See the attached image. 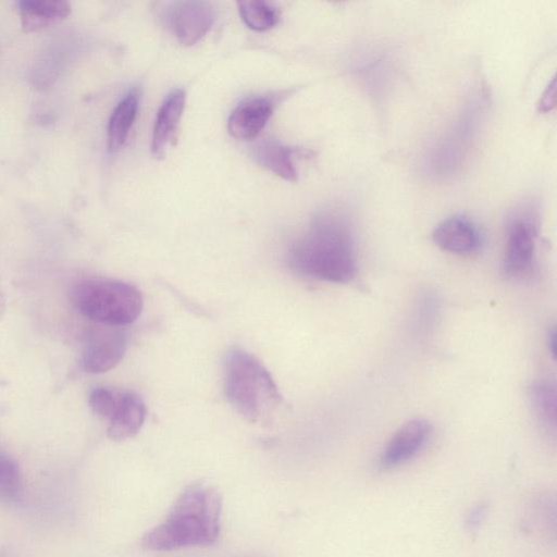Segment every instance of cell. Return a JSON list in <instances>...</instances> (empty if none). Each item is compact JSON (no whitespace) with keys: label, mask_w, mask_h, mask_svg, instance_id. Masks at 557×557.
Returning a JSON list of instances; mask_svg holds the SVG:
<instances>
[{"label":"cell","mask_w":557,"mask_h":557,"mask_svg":"<svg viewBox=\"0 0 557 557\" xmlns=\"http://www.w3.org/2000/svg\"><path fill=\"white\" fill-rule=\"evenodd\" d=\"M288 263L299 274L345 284L357 273L356 243L349 219L342 212L315 215L288 250Z\"/></svg>","instance_id":"obj_1"},{"label":"cell","mask_w":557,"mask_h":557,"mask_svg":"<svg viewBox=\"0 0 557 557\" xmlns=\"http://www.w3.org/2000/svg\"><path fill=\"white\" fill-rule=\"evenodd\" d=\"M221 510L219 491L207 482H193L165 519L144 534L141 545L157 552L212 545L220 534Z\"/></svg>","instance_id":"obj_2"},{"label":"cell","mask_w":557,"mask_h":557,"mask_svg":"<svg viewBox=\"0 0 557 557\" xmlns=\"http://www.w3.org/2000/svg\"><path fill=\"white\" fill-rule=\"evenodd\" d=\"M224 369L226 398L245 419L260 421L281 405L283 398L273 376L250 352L231 349Z\"/></svg>","instance_id":"obj_3"},{"label":"cell","mask_w":557,"mask_h":557,"mask_svg":"<svg viewBox=\"0 0 557 557\" xmlns=\"http://www.w3.org/2000/svg\"><path fill=\"white\" fill-rule=\"evenodd\" d=\"M77 310L87 319L110 327L135 322L143 311L144 299L133 284L109 278H86L72 290Z\"/></svg>","instance_id":"obj_4"},{"label":"cell","mask_w":557,"mask_h":557,"mask_svg":"<svg viewBox=\"0 0 557 557\" xmlns=\"http://www.w3.org/2000/svg\"><path fill=\"white\" fill-rule=\"evenodd\" d=\"M537 227L533 213L518 211L507 225L504 274L513 280L531 274L535 265Z\"/></svg>","instance_id":"obj_5"},{"label":"cell","mask_w":557,"mask_h":557,"mask_svg":"<svg viewBox=\"0 0 557 557\" xmlns=\"http://www.w3.org/2000/svg\"><path fill=\"white\" fill-rule=\"evenodd\" d=\"M162 18L181 45L191 46L208 33L214 13L210 3L205 1H175L168 4Z\"/></svg>","instance_id":"obj_6"},{"label":"cell","mask_w":557,"mask_h":557,"mask_svg":"<svg viewBox=\"0 0 557 557\" xmlns=\"http://www.w3.org/2000/svg\"><path fill=\"white\" fill-rule=\"evenodd\" d=\"M432 426L425 419L416 418L405 422L392 435L380 457V468L394 469L419 454L429 442Z\"/></svg>","instance_id":"obj_7"},{"label":"cell","mask_w":557,"mask_h":557,"mask_svg":"<svg viewBox=\"0 0 557 557\" xmlns=\"http://www.w3.org/2000/svg\"><path fill=\"white\" fill-rule=\"evenodd\" d=\"M125 350V334L119 327L106 326L88 338L82 358L83 368L89 373L107 372L120 363Z\"/></svg>","instance_id":"obj_8"},{"label":"cell","mask_w":557,"mask_h":557,"mask_svg":"<svg viewBox=\"0 0 557 557\" xmlns=\"http://www.w3.org/2000/svg\"><path fill=\"white\" fill-rule=\"evenodd\" d=\"M432 239L442 250L459 256L476 252L483 243L478 226L463 215H451L440 222L432 232Z\"/></svg>","instance_id":"obj_9"},{"label":"cell","mask_w":557,"mask_h":557,"mask_svg":"<svg viewBox=\"0 0 557 557\" xmlns=\"http://www.w3.org/2000/svg\"><path fill=\"white\" fill-rule=\"evenodd\" d=\"M185 92L182 89L172 90L163 100L156 116L151 152L156 158H163L168 146L175 137L185 107Z\"/></svg>","instance_id":"obj_10"},{"label":"cell","mask_w":557,"mask_h":557,"mask_svg":"<svg viewBox=\"0 0 557 557\" xmlns=\"http://www.w3.org/2000/svg\"><path fill=\"white\" fill-rule=\"evenodd\" d=\"M272 111V102L265 98L247 99L231 113L227 131L236 139H251L265 126Z\"/></svg>","instance_id":"obj_11"},{"label":"cell","mask_w":557,"mask_h":557,"mask_svg":"<svg viewBox=\"0 0 557 557\" xmlns=\"http://www.w3.org/2000/svg\"><path fill=\"white\" fill-rule=\"evenodd\" d=\"M146 419V406L133 392H121L117 406L109 420L108 436L113 441L133 437L141 429Z\"/></svg>","instance_id":"obj_12"},{"label":"cell","mask_w":557,"mask_h":557,"mask_svg":"<svg viewBox=\"0 0 557 557\" xmlns=\"http://www.w3.org/2000/svg\"><path fill=\"white\" fill-rule=\"evenodd\" d=\"M17 8L22 28L26 33L58 24L71 13V4L62 0H23L17 2Z\"/></svg>","instance_id":"obj_13"},{"label":"cell","mask_w":557,"mask_h":557,"mask_svg":"<svg viewBox=\"0 0 557 557\" xmlns=\"http://www.w3.org/2000/svg\"><path fill=\"white\" fill-rule=\"evenodd\" d=\"M139 94L136 89L127 92L114 108L108 124L107 141L110 152L119 151L125 144L136 119Z\"/></svg>","instance_id":"obj_14"},{"label":"cell","mask_w":557,"mask_h":557,"mask_svg":"<svg viewBox=\"0 0 557 557\" xmlns=\"http://www.w3.org/2000/svg\"><path fill=\"white\" fill-rule=\"evenodd\" d=\"M293 153V149L272 140L261 141L255 148L257 162L288 182L297 180Z\"/></svg>","instance_id":"obj_15"},{"label":"cell","mask_w":557,"mask_h":557,"mask_svg":"<svg viewBox=\"0 0 557 557\" xmlns=\"http://www.w3.org/2000/svg\"><path fill=\"white\" fill-rule=\"evenodd\" d=\"M237 4L244 23L256 32H265L274 27L278 21L277 10L268 2L248 0Z\"/></svg>","instance_id":"obj_16"},{"label":"cell","mask_w":557,"mask_h":557,"mask_svg":"<svg viewBox=\"0 0 557 557\" xmlns=\"http://www.w3.org/2000/svg\"><path fill=\"white\" fill-rule=\"evenodd\" d=\"M23 482L17 462L0 450V500L17 502L22 496Z\"/></svg>","instance_id":"obj_17"},{"label":"cell","mask_w":557,"mask_h":557,"mask_svg":"<svg viewBox=\"0 0 557 557\" xmlns=\"http://www.w3.org/2000/svg\"><path fill=\"white\" fill-rule=\"evenodd\" d=\"M531 401L536 414L549 428L556 423V388L547 381H541L532 385L530 391Z\"/></svg>","instance_id":"obj_18"},{"label":"cell","mask_w":557,"mask_h":557,"mask_svg":"<svg viewBox=\"0 0 557 557\" xmlns=\"http://www.w3.org/2000/svg\"><path fill=\"white\" fill-rule=\"evenodd\" d=\"M120 393L106 387L95 388L88 399L91 410L109 421L117 406Z\"/></svg>","instance_id":"obj_19"},{"label":"cell","mask_w":557,"mask_h":557,"mask_svg":"<svg viewBox=\"0 0 557 557\" xmlns=\"http://www.w3.org/2000/svg\"><path fill=\"white\" fill-rule=\"evenodd\" d=\"M555 82H556L555 78H553L540 99L539 111H541L543 113L549 112L555 107V101H556Z\"/></svg>","instance_id":"obj_20"},{"label":"cell","mask_w":557,"mask_h":557,"mask_svg":"<svg viewBox=\"0 0 557 557\" xmlns=\"http://www.w3.org/2000/svg\"><path fill=\"white\" fill-rule=\"evenodd\" d=\"M5 312V299L4 296L0 293V320L3 318Z\"/></svg>","instance_id":"obj_21"}]
</instances>
